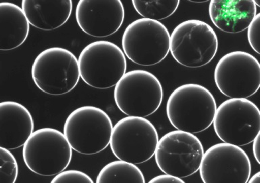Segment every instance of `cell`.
Instances as JSON below:
<instances>
[{
    "instance_id": "1",
    "label": "cell",
    "mask_w": 260,
    "mask_h": 183,
    "mask_svg": "<svg viewBox=\"0 0 260 183\" xmlns=\"http://www.w3.org/2000/svg\"><path fill=\"white\" fill-rule=\"evenodd\" d=\"M216 101L206 87L195 83L178 87L169 97L167 116L177 130L196 134L213 124L216 113Z\"/></svg>"
},
{
    "instance_id": "2",
    "label": "cell",
    "mask_w": 260,
    "mask_h": 183,
    "mask_svg": "<svg viewBox=\"0 0 260 183\" xmlns=\"http://www.w3.org/2000/svg\"><path fill=\"white\" fill-rule=\"evenodd\" d=\"M113 128L111 118L103 109L83 106L69 114L63 133L75 151L93 155L109 146Z\"/></svg>"
},
{
    "instance_id": "3",
    "label": "cell",
    "mask_w": 260,
    "mask_h": 183,
    "mask_svg": "<svg viewBox=\"0 0 260 183\" xmlns=\"http://www.w3.org/2000/svg\"><path fill=\"white\" fill-rule=\"evenodd\" d=\"M73 148L64 133L52 128L37 130L24 144L22 157L35 174L56 176L69 166Z\"/></svg>"
},
{
    "instance_id": "4",
    "label": "cell",
    "mask_w": 260,
    "mask_h": 183,
    "mask_svg": "<svg viewBox=\"0 0 260 183\" xmlns=\"http://www.w3.org/2000/svg\"><path fill=\"white\" fill-rule=\"evenodd\" d=\"M78 61L81 79L93 88L115 86L127 70L125 53L109 41L87 45L79 54Z\"/></svg>"
},
{
    "instance_id": "5",
    "label": "cell",
    "mask_w": 260,
    "mask_h": 183,
    "mask_svg": "<svg viewBox=\"0 0 260 183\" xmlns=\"http://www.w3.org/2000/svg\"><path fill=\"white\" fill-rule=\"evenodd\" d=\"M31 75L41 91L54 96L70 93L81 77L78 59L71 51L59 47L46 49L37 56Z\"/></svg>"
},
{
    "instance_id": "6",
    "label": "cell",
    "mask_w": 260,
    "mask_h": 183,
    "mask_svg": "<svg viewBox=\"0 0 260 183\" xmlns=\"http://www.w3.org/2000/svg\"><path fill=\"white\" fill-rule=\"evenodd\" d=\"M170 36L168 28L158 20L140 18L125 28L122 37V48L132 62L142 66H152L168 56Z\"/></svg>"
},
{
    "instance_id": "7",
    "label": "cell",
    "mask_w": 260,
    "mask_h": 183,
    "mask_svg": "<svg viewBox=\"0 0 260 183\" xmlns=\"http://www.w3.org/2000/svg\"><path fill=\"white\" fill-rule=\"evenodd\" d=\"M164 89L155 75L149 71L126 73L114 89L116 105L127 116L146 117L155 113L161 105Z\"/></svg>"
},
{
    "instance_id": "8",
    "label": "cell",
    "mask_w": 260,
    "mask_h": 183,
    "mask_svg": "<svg viewBox=\"0 0 260 183\" xmlns=\"http://www.w3.org/2000/svg\"><path fill=\"white\" fill-rule=\"evenodd\" d=\"M218 40L206 22L189 20L178 24L170 36V52L181 65L190 68L205 66L217 54Z\"/></svg>"
},
{
    "instance_id": "9",
    "label": "cell",
    "mask_w": 260,
    "mask_h": 183,
    "mask_svg": "<svg viewBox=\"0 0 260 183\" xmlns=\"http://www.w3.org/2000/svg\"><path fill=\"white\" fill-rule=\"evenodd\" d=\"M158 141L157 130L149 120L127 116L113 126L110 146L116 158L136 165L154 156Z\"/></svg>"
},
{
    "instance_id": "10",
    "label": "cell",
    "mask_w": 260,
    "mask_h": 183,
    "mask_svg": "<svg viewBox=\"0 0 260 183\" xmlns=\"http://www.w3.org/2000/svg\"><path fill=\"white\" fill-rule=\"evenodd\" d=\"M213 123L215 133L223 142L247 145L260 131V110L247 99H230L217 108Z\"/></svg>"
},
{
    "instance_id": "11",
    "label": "cell",
    "mask_w": 260,
    "mask_h": 183,
    "mask_svg": "<svg viewBox=\"0 0 260 183\" xmlns=\"http://www.w3.org/2000/svg\"><path fill=\"white\" fill-rule=\"evenodd\" d=\"M204 150L200 140L190 132L174 130L158 141L155 160L165 174L187 178L200 169Z\"/></svg>"
},
{
    "instance_id": "12",
    "label": "cell",
    "mask_w": 260,
    "mask_h": 183,
    "mask_svg": "<svg viewBox=\"0 0 260 183\" xmlns=\"http://www.w3.org/2000/svg\"><path fill=\"white\" fill-rule=\"evenodd\" d=\"M214 79L223 95L231 99H247L260 88V63L249 53L230 52L217 63Z\"/></svg>"
},
{
    "instance_id": "13",
    "label": "cell",
    "mask_w": 260,
    "mask_h": 183,
    "mask_svg": "<svg viewBox=\"0 0 260 183\" xmlns=\"http://www.w3.org/2000/svg\"><path fill=\"white\" fill-rule=\"evenodd\" d=\"M199 171L205 183H247L251 176V164L243 148L222 142L204 152Z\"/></svg>"
},
{
    "instance_id": "14",
    "label": "cell",
    "mask_w": 260,
    "mask_h": 183,
    "mask_svg": "<svg viewBox=\"0 0 260 183\" xmlns=\"http://www.w3.org/2000/svg\"><path fill=\"white\" fill-rule=\"evenodd\" d=\"M75 18L85 34L106 38L121 27L125 20V8L121 0H79Z\"/></svg>"
},
{
    "instance_id": "15",
    "label": "cell",
    "mask_w": 260,
    "mask_h": 183,
    "mask_svg": "<svg viewBox=\"0 0 260 183\" xmlns=\"http://www.w3.org/2000/svg\"><path fill=\"white\" fill-rule=\"evenodd\" d=\"M31 113L14 101L0 103V146L9 150L21 147L34 133Z\"/></svg>"
},
{
    "instance_id": "16",
    "label": "cell",
    "mask_w": 260,
    "mask_h": 183,
    "mask_svg": "<svg viewBox=\"0 0 260 183\" xmlns=\"http://www.w3.org/2000/svg\"><path fill=\"white\" fill-rule=\"evenodd\" d=\"M209 16L219 30L237 34L249 27L257 13L254 0H211Z\"/></svg>"
},
{
    "instance_id": "17",
    "label": "cell",
    "mask_w": 260,
    "mask_h": 183,
    "mask_svg": "<svg viewBox=\"0 0 260 183\" xmlns=\"http://www.w3.org/2000/svg\"><path fill=\"white\" fill-rule=\"evenodd\" d=\"M30 24L38 29L52 30L64 25L72 13V0H22Z\"/></svg>"
},
{
    "instance_id": "18",
    "label": "cell",
    "mask_w": 260,
    "mask_h": 183,
    "mask_svg": "<svg viewBox=\"0 0 260 183\" xmlns=\"http://www.w3.org/2000/svg\"><path fill=\"white\" fill-rule=\"evenodd\" d=\"M30 22L20 6L0 3V50H14L23 44L30 30Z\"/></svg>"
},
{
    "instance_id": "19",
    "label": "cell",
    "mask_w": 260,
    "mask_h": 183,
    "mask_svg": "<svg viewBox=\"0 0 260 183\" xmlns=\"http://www.w3.org/2000/svg\"><path fill=\"white\" fill-rule=\"evenodd\" d=\"M97 183H144L142 171L132 163L114 161L105 165L98 174Z\"/></svg>"
},
{
    "instance_id": "20",
    "label": "cell",
    "mask_w": 260,
    "mask_h": 183,
    "mask_svg": "<svg viewBox=\"0 0 260 183\" xmlns=\"http://www.w3.org/2000/svg\"><path fill=\"white\" fill-rule=\"evenodd\" d=\"M180 0H132L134 9L143 18L166 19L178 9Z\"/></svg>"
},
{
    "instance_id": "21",
    "label": "cell",
    "mask_w": 260,
    "mask_h": 183,
    "mask_svg": "<svg viewBox=\"0 0 260 183\" xmlns=\"http://www.w3.org/2000/svg\"><path fill=\"white\" fill-rule=\"evenodd\" d=\"M18 166L9 149L0 146V182L14 183L17 180Z\"/></svg>"
},
{
    "instance_id": "22",
    "label": "cell",
    "mask_w": 260,
    "mask_h": 183,
    "mask_svg": "<svg viewBox=\"0 0 260 183\" xmlns=\"http://www.w3.org/2000/svg\"><path fill=\"white\" fill-rule=\"evenodd\" d=\"M52 183H93L92 179L85 173L75 170H64L56 175Z\"/></svg>"
},
{
    "instance_id": "23",
    "label": "cell",
    "mask_w": 260,
    "mask_h": 183,
    "mask_svg": "<svg viewBox=\"0 0 260 183\" xmlns=\"http://www.w3.org/2000/svg\"><path fill=\"white\" fill-rule=\"evenodd\" d=\"M247 38L252 49L260 55V13L256 14L248 27Z\"/></svg>"
},
{
    "instance_id": "24",
    "label": "cell",
    "mask_w": 260,
    "mask_h": 183,
    "mask_svg": "<svg viewBox=\"0 0 260 183\" xmlns=\"http://www.w3.org/2000/svg\"><path fill=\"white\" fill-rule=\"evenodd\" d=\"M150 183H184V181L179 177L166 174L154 177L149 181Z\"/></svg>"
},
{
    "instance_id": "25",
    "label": "cell",
    "mask_w": 260,
    "mask_h": 183,
    "mask_svg": "<svg viewBox=\"0 0 260 183\" xmlns=\"http://www.w3.org/2000/svg\"><path fill=\"white\" fill-rule=\"evenodd\" d=\"M253 151L254 157H255L256 161L258 164L260 165V131L257 136H256L255 140H254Z\"/></svg>"
},
{
    "instance_id": "26",
    "label": "cell",
    "mask_w": 260,
    "mask_h": 183,
    "mask_svg": "<svg viewBox=\"0 0 260 183\" xmlns=\"http://www.w3.org/2000/svg\"><path fill=\"white\" fill-rule=\"evenodd\" d=\"M250 183H260V172L256 173L249 179Z\"/></svg>"
},
{
    "instance_id": "27",
    "label": "cell",
    "mask_w": 260,
    "mask_h": 183,
    "mask_svg": "<svg viewBox=\"0 0 260 183\" xmlns=\"http://www.w3.org/2000/svg\"><path fill=\"white\" fill-rule=\"evenodd\" d=\"M188 1L194 2V3H203V2H206L209 0H188Z\"/></svg>"
},
{
    "instance_id": "28",
    "label": "cell",
    "mask_w": 260,
    "mask_h": 183,
    "mask_svg": "<svg viewBox=\"0 0 260 183\" xmlns=\"http://www.w3.org/2000/svg\"><path fill=\"white\" fill-rule=\"evenodd\" d=\"M254 2H255L256 5L259 6L260 7V0H254Z\"/></svg>"
}]
</instances>
